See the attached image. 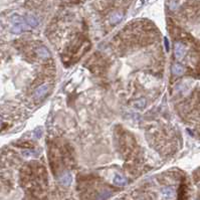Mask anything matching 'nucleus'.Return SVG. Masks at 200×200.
Segmentation results:
<instances>
[{
    "label": "nucleus",
    "mask_w": 200,
    "mask_h": 200,
    "mask_svg": "<svg viewBox=\"0 0 200 200\" xmlns=\"http://www.w3.org/2000/svg\"><path fill=\"white\" fill-rule=\"evenodd\" d=\"M185 53H186V47L184 46L183 43L181 42H177L175 44V48H174V55L175 58L177 59H182L184 58Z\"/></svg>",
    "instance_id": "1"
},
{
    "label": "nucleus",
    "mask_w": 200,
    "mask_h": 200,
    "mask_svg": "<svg viewBox=\"0 0 200 200\" xmlns=\"http://www.w3.org/2000/svg\"><path fill=\"white\" fill-rule=\"evenodd\" d=\"M23 29H25V23L17 16L15 17V18H13L12 31L14 32V33H20Z\"/></svg>",
    "instance_id": "2"
},
{
    "label": "nucleus",
    "mask_w": 200,
    "mask_h": 200,
    "mask_svg": "<svg viewBox=\"0 0 200 200\" xmlns=\"http://www.w3.org/2000/svg\"><path fill=\"white\" fill-rule=\"evenodd\" d=\"M48 92V86L47 85H43L39 86L36 91L34 92V98H36V100H39V98H43L44 95H46V92Z\"/></svg>",
    "instance_id": "3"
},
{
    "label": "nucleus",
    "mask_w": 200,
    "mask_h": 200,
    "mask_svg": "<svg viewBox=\"0 0 200 200\" xmlns=\"http://www.w3.org/2000/svg\"><path fill=\"white\" fill-rule=\"evenodd\" d=\"M113 182L117 186H124V185L127 184V179L122 175H116L113 179Z\"/></svg>",
    "instance_id": "4"
},
{
    "label": "nucleus",
    "mask_w": 200,
    "mask_h": 200,
    "mask_svg": "<svg viewBox=\"0 0 200 200\" xmlns=\"http://www.w3.org/2000/svg\"><path fill=\"white\" fill-rule=\"evenodd\" d=\"M171 70H172V73L174 74V76H181V74L184 73V67H182V65L178 64H173L172 67H171Z\"/></svg>",
    "instance_id": "5"
},
{
    "label": "nucleus",
    "mask_w": 200,
    "mask_h": 200,
    "mask_svg": "<svg viewBox=\"0 0 200 200\" xmlns=\"http://www.w3.org/2000/svg\"><path fill=\"white\" fill-rule=\"evenodd\" d=\"M36 53H37V55L39 56V58H43V59L48 58L49 55H49V52L47 50V48H45V47H43V46L39 47V48L36 50Z\"/></svg>",
    "instance_id": "6"
},
{
    "label": "nucleus",
    "mask_w": 200,
    "mask_h": 200,
    "mask_svg": "<svg viewBox=\"0 0 200 200\" xmlns=\"http://www.w3.org/2000/svg\"><path fill=\"white\" fill-rule=\"evenodd\" d=\"M59 181H61V183L62 185H64V186H68L70 183H71V176L67 173V174L62 175L61 178H59Z\"/></svg>",
    "instance_id": "7"
},
{
    "label": "nucleus",
    "mask_w": 200,
    "mask_h": 200,
    "mask_svg": "<svg viewBox=\"0 0 200 200\" xmlns=\"http://www.w3.org/2000/svg\"><path fill=\"white\" fill-rule=\"evenodd\" d=\"M121 19H122V14L116 12V13H114V14H112L111 19H110V20H111L112 24H117L118 22L121 21Z\"/></svg>",
    "instance_id": "8"
},
{
    "label": "nucleus",
    "mask_w": 200,
    "mask_h": 200,
    "mask_svg": "<svg viewBox=\"0 0 200 200\" xmlns=\"http://www.w3.org/2000/svg\"><path fill=\"white\" fill-rule=\"evenodd\" d=\"M162 192H163L164 195L167 196V197H168V198H171V197H172L173 195H174V191H173L172 188H170V187L163 188Z\"/></svg>",
    "instance_id": "9"
},
{
    "label": "nucleus",
    "mask_w": 200,
    "mask_h": 200,
    "mask_svg": "<svg viewBox=\"0 0 200 200\" xmlns=\"http://www.w3.org/2000/svg\"><path fill=\"white\" fill-rule=\"evenodd\" d=\"M26 22L31 26H37V24H38V21L33 16H28L27 18H26Z\"/></svg>",
    "instance_id": "10"
},
{
    "label": "nucleus",
    "mask_w": 200,
    "mask_h": 200,
    "mask_svg": "<svg viewBox=\"0 0 200 200\" xmlns=\"http://www.w3.org/2000/svg\"><path fill=\"white\" fill-rule=\"evenodd\" d=\"M164 43H165V48H166V50L168 52V50L170 49V45H169V40L167 39V37L164 38Z\"/></svg>",
    "instance_id": "11"
}]
</instances>
